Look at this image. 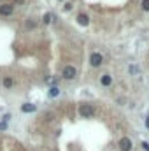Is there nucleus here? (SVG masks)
Instances as JSON below:
<instances>
[{
	"label": "nucleus",
	"mask_w": 149,
	"mask_h": 151,
	"mask_svg": "<svg viewBox=\"0 0 149 151\" xmlns=\"http://www.w3.org/2000/svg\"><path fill=\"white\" fill-rule=\"evenodd\" d=\"M79 114H81L83 118H93L95 109H93V106H90V104H83V106H79Z\"/></svg>",
	"instance_id": "obj_1"
},
{
	"label": "nucleus",
	"mask_w": 149,
	"mask_h": 151,
	"mask_svg": "<svg viewBox=\"0 0 149 151\" xmlns=\"http://www.w3.org/2000/svg\"><path fill=\"white\" fill-rule=\"evenodd\" d=\"M102 62H104V56H102L100 53H91V56H90V63H91L93 67H100Z\"/></svg>",
	"instance_id": "obj_2"
},
{
	"label": "nucleus",
	"mask_w": 149,
	"mask_h": 151,
	"mask_svg": "<svg viewBox=\"0 0 149 151\" xmlns=\"http://www.w3.org/2000/svg\"><path fill=\"white\" fill-rule=\"evenodd\" d=\"M76 74H77V70H76V67H72V65H67V67L63 69V77H65V79H74Z\"/></svg>",
	"instance_id": "obj_3"
},
{
	"label": "nucleus",
	"mask_w": 149,
	"mask_h": 151,
	"mask_svg": "<svg viewBox=\"0 0 149 151\" xmlns=\"http://www.w3.org/2000/svg\"><path fill=\"white\" fill-rule=\"evenodd\" d=\"M119 150L121 151H132V141L128 137H123L119 141Z\"/></svg>",
	"instance_id": "obj_4"
},
{
	"label": "nucleus",
	"mask_w": 149,
	"mask_h": 151,
	"mask_svg": "<svg viewBox=\"0 0 149 151\" xmlns=\"http://www.w3.org/2000/svg\"><path fill=\"white\" fill-rule=\"evenodd\" d=\"M12 11H14V7H12L11 4H4V5H0V14H2V16H11Z\"/></svg>",
	"instance_id": "obj_5"
},
{
	"label": "nucleus",
	"mask_w": 149,
	"mask_h": 151,
	"mask_svg": "<svg viewBox=\"0 0 149 151\" xmlns=\"http://www.w3.org/2000/svg\"><path fill=\"white\" fill-rule=\"evenodd\" d=\"M77 23L83 25V26H86V25L90 23V18H88L86 14H79V16H77Z\"/></svg>",
	"instance_id": "obj_6"
},
{
	"label": "nucleus",
	"mask_w": 149,
	"mask_h": 151,
	"mask_svg": "<svg viewBox=\"0 0 149 151\" xmlns=\"http://www.w3.org/2000/svg\"><path fill=\"white\" fill-rule=\"evenodd\" d=\"M35 109H37V107H35L33 104H23V106H21V111H23V113H33Z\"/></svg>",
	"instance_id": "obj_7"
},
{
	"label": "nucleus",
	"mask_w": 149,
	"mask_h": 151,
	"mask_svg": "<svg viewBox=\"0 0 149 151\" xmlns=\"http://www.w3.org/2000/svg\"><path fill=\"white\" fill-rule=\"evenodd\" d=\"M111 83H112V77H111L109 74H104V76H102V84H104V86H111Z\"/></svg>",
	"instance_id": "obj_8"
},
{
	"label": "nucleus",
	"mask_w": 149,
	"mask_h": 151,
	"mask_svg": "<svg viewBox=\"0 0 149 151\" xmlns=\"http://www.w3.org/2000/svg\"><path fill=\"white\" fill-rule=\"evenodd\" d=\"M58 93H60V90H58V88H56V86H53V88H51V90H49V97H56V95H58Z\"/></svg>",
	"instance_id": "obj_9"
},
{
	"label": "nucleus",
	"mask_w": 149,
	"mask_h": 151,
	"mask_svg": "<svg viewBox=\"0 0 149 151\" xmlns=\"http://www.w3.org/2000/svg\"><path fill=\"white\" fill-rule=\"evenodd\" d=\"M4 86H5V88H11V86H12V79H11V77H5V79H4Z\"/></svg>",
	"instance_id": "obj_10"
},
{
	"label": "nucleus",
	"mask_w": 149,
	"mask_h": 151,
	"mask_svg": "<svg viewBox=\"0 0 149 151\" xmlns=\"http://www.w3.org/2000/svg\"><path fill=\"white\" fill-rule=\"evenodd\" d=\"M142 9L149 12V0H142Z\"/></svg>",
	"instance_id": "obj_11"
},
{
	"label": "nucleus",
	"mask_w": 149,
	"mask_h": 151,
	"mask_svg": "<svg viewBox=\"0 0 149 151\" xmlns=\"http://www.w3.org/2000/svg\"><path fill=\"white\" fill-rule=\"evenodd\" d=\"M49 21H51V14H46L44 16V23H49Z\"/></svg>",
	"instance_id": "obj_12"
},
{
	"label": "nucleus",
	"mask_w": 149,
	"mask_h": 151,
	"mask_svg": "<svg viewBox=\"0 0 149 151\" xmlns=\"http://www.w3.org/2000/svg\"><path fill=\"white\" fill-rule=\"evenodd\" d=\"M63 7H65V11H70V9H72V4H65Z\"/></svg>",
	"instance_id": "obj_13"
},
{
	"label": "nucleus",
	"mask_w": 149,
	"mask_h": 151,
	"mask_svg": "<svg viewBox=\"0 0 149 151\" xmlns=\"http://www.w3.org/2000/svg\"><path fill=\"white\" fill-rule=\"evenodd\" d=\"M142 148L146 151H149V142H142Z\"/></svg>",
	"instance_id": "obj_14"
},
{
	"label": "nucleus",
	"mask_w": 149,
	"mask_h": 151,
	"mask_svg": "<svg viewBox=\"0 0 149 151\" xmlns=\"http://www.w3.org/2000/svg\"><path fill=\"white\" fill-rule=\"evenodd\" d=\"M5 127H7L5 123H0V130H5Z\"/></svg>",
	"instance_id": "obj_15"
},
{
	"label": "nucleus",
	"mask_w": 149,
	"mask_h": 151,
	"mask_svg": "<svg viewBox=\"0 0 149 151\" xmlns=\"http://www.w3.org/2000/svg\"><path fill=\"white\" fill-rule=\"evenodd\" d=\"M146 127H148V130H149V116L146 118Z\"/></svg>",
	"instance_id": "obj_16"
}]
</instances>
